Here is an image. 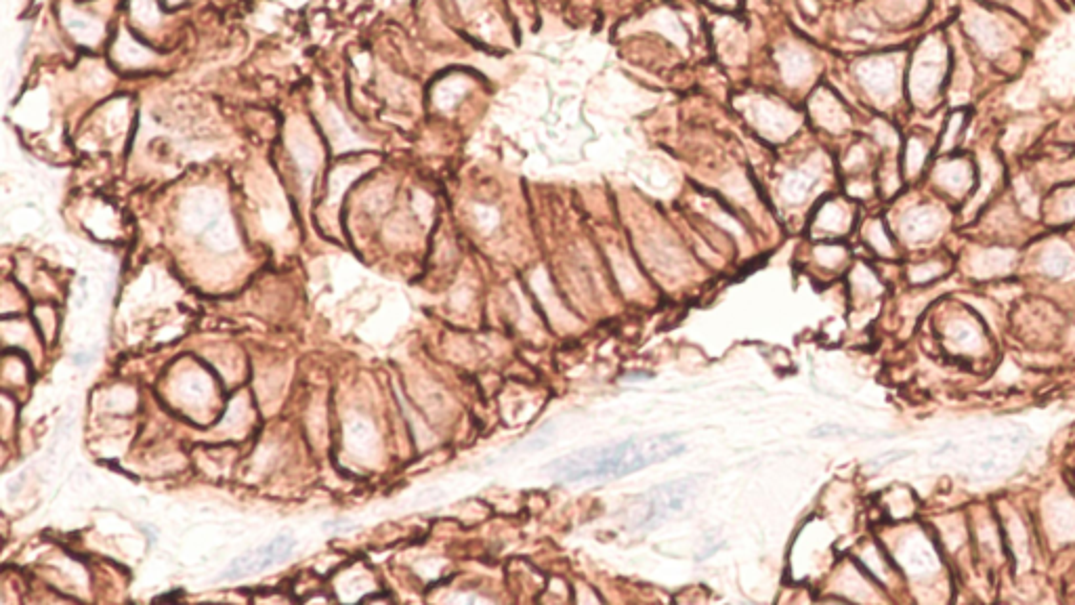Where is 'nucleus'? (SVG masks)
Segmentation results:
<instances>
[{"mask_svg": "<svg viewBox=\"0 0 1075 605\" xmlns=\"http://www.w3.org/2000/svg\"><path fill=\"white\" fill-rule=\"evenodd\" d=\"M685 452V444L677 433L632 437V440L584 448L565 458H559L548 471L559 482H605L637 473L645 467L660 465Z\"/></svg>", "mask_w": 1075, "mask_h": 605, "instance_id": "nucleus-1", "label": "nucleus"}, {"mask_svg": "<svg viewBox=\"0 0 1075 605\" xmlns=\"http://www.w3.org/2000/svg\"><path fill=\"white\" fill-rule=\"evenodd\" d=\"M1023 17L981 0H962L956 26L973 55L983 57L992 66H1002L1017 59L1025 43Z\"/></svg>", "mask_w": 1075, "mask_h": 605, "instance_id": "nucleus-2", "label": "nucleus"}, {"mask_svg": "<svg viewBox=\"0 0 1075 605\" xmlns=\"http://www.w3.org/2000/svg\"><path fill=\"white\" fill-rule=\"evenodd\" d=\"M933 332L947 358L979 368L996 360L994 330L977 314L975 307L964 301H935Z\"/></svg>", "mask_w": 1075, "mask_h": 605, "instance_id": "nucleus-3", "label": "nucleus"}, {"mask_svg": "<svg viewBox=\"0 0 1075 605\" xmlns=\"http://www.w3.org/2000/svg\"><path fill=\"white\" fill-rule=\"evenodd\" d=\"M952 76V40L943 30L924 34L908 53L905 68V99L920 114L941 110Z\"/></svg>", "mask_w": 1075, "mask_h": 605, "instance_id": "nucleus-4", "label": "nucleus"}, {"mask_svg": "<svg viewBox=\"0 0 1075 605\" xmlns=\"http://www.w3.org/2000/svg\"><path fill=\"white\" fill-rule=\"evenodd\" d=\"M1021 246L975 238L954 253L956 274L973 286L985 288L994 282L1017 278L1021 271Z\"/></svg>", "mask_w": 1075, "mask_h": 605, "instance_id": "nucleus-5", "label": "nucleus"}, {"mask_svg": "<svg viewBox=\"0 0 1075 605\" xmlns=\"http://www.w3.org/2000/svg\"><path fill=\"white\" fill-rule=\"evenodd\" d=\"M897 238L918 253L937 250L956 221V208L931 194L910 202L897 217Z\"/></svg>", "mask_w": 1075, "mask_h": 605, "instance_id": "nucleus-6", "label": "nucleus"}, {"mask_svg": "<svg viewBox=\"0 0 1075 605\" xmlns=\"http://www.w3.org/2000/svg\"><path fill=\"white\" fill-rule=\"evenodd\" d=\"M1021 269L1044 286L1069 288L1075 282V238L1050 232L1025 244Z\"/></svg>", "mask_w": 1075, "mask_h": 605, "instance_id": "nucleus-7", "label": "nucleus"}, {"mask_svg": "<svg viewBox=\"0 0 1075 605\" xmlns=\"http://www.w3.org/2000/svg\"><path fill=\"white\" fill-rule=\"evenodd\" d=\"M908 53H876L855 64V78L866 97L880 110H891L905 97Z\"/></svg>", "mask_w": 1075, "mask_h": 605, "instance_id": "nucleus-8", "label": "nucleus"}, {"mask_svg": "<svg viewBox=\"0 0 1075 605\" xmlns=\"http://www.w3.org/2000/svg\"><path fill=\"white\" fill-rule=\"evenodd\" d=\"M977 158L973 152H954L937 156L931 164L929 173H926L924 181L929 183L931 194L941 198L950 206L958 208L966 204V200L973 196L977 187Z\"/></svg>", "mask_w": 1075, "mask_h": 605, "instance_id": "nucleus-9", "label": "nucleus"}, {"mask_svg": "<svg viewBox=\"0 0 1075 605\" xmlns=\"http://www.w3.org/2000/svg\"><path fill=\"white\" fill-rule=\"evenodd\" d=\"M996 513L1006 542L1010 572L1019 578L1021 574L1031 572V566H1034L1036 561V545H1042L1040 536L1031 530L1023 511L1010 505L1008 500H1000L996 505Z\"/></svg>", "mask_w": 1075, "mask_h": 605, "instance_id": "nucleus-10", "label": "nucleus"}, {"mask_svg": "<svg viewBox=\"0 0 1075 605\" xmlns=\"http://www.w3.org/2000/svg\"><path fill=\"white\" fill-rule=\"evenodd\" d=\"M1040 542L1065 549L1075 542V498L1067 492H1050L1040 503Z\"/></svg>", "mask_w": 1075, "mask_h": 605, "instance_id": "nucleus-11", "label": "nucleus"}, {"mask_svg": "<svg viewBox=\"0 0 1075 605\" xmlns=\"http://www.w3.org/2000/svg\"><path fill=\"white\" fill-rule=\"evenodd\" d=\"M937 158V133L914 131L901 143L899 162L905 183L918 185Z\"/></svg>", "mask_w": 1075, "mask_h": 605, "instance_id": "nucleus-12", "label": "nucleus"}, {"mask_svg": "<svg viewBox=\"0 0 1075 605\" xmlns=\"http://www.w3.org/2000/svg\"><path fill=\"white\" fill-rule=\"evenodd\" d=\"M956 274L954 253H947L943 248L920 253L918 259L905 265V280L914 290H931L939 288L947 278Z\"/></svg>", "mask_w": 1075, "mask_h": 605, "instance_id": "nucleus-13", "label": "nucleus"}, {"mask_svg": "<svg viewBox=\"0 0 1075 605\" xmlns=\"http://www.w3.org/2000/svg\"><path fill=\"white\" fill-rule=\"evenodd\" d=\"M292 551H294V538L278 536L276 540H271L269 545H265V547H261L257 551H250V553L231 561L229 568L223 574V578L234 580V578H242V576H248V574H259V572H263L267 568H273V566H278V563L286 561Z\"/></svg>", "mask_w": 1075, "mask_h": 605, "instance_id": "nucleus-14", "label": "nucleus"}, {"mask_svg": "<svg viewBox=\"0 0 1075 605\" xmlns=\"http://www.w3.org/2000/svg\"><path fill=\"white\" fill-rule=\"evenodd\" d=\"M1040 223L1050 232H1063L1075 225V181L1052 187L1044 194Z\"/></svg>", "mask_w": 1075, "mask_h": 605, "instance_id": "nucleus-15", "label": "nucleus"}, {"mask_svg": "<svg viewBox=\"0 0 1075 605\" xmlns=\"http://www.w3.org/2000/svg\"><path fill=\"white\" fill-rule=\"evenodd\" d=\"M968 127H971V110L968 108H952L941 118L939 131H937V156L954 154L962 150V143L966 139Z\"/></svg>", "mask_w": 1075, "mask_h": 605, "instance_id": "nucleus-16", "label": "nucleus"}, {"mask_svg": "<svg viewBox=\"0 0 1075 605\" xmlns=\"http://www.w3.org/2000/svg\"><path fill=\"white\" fill-rule=\"evenodd\" d=\"M813 114L815 118L824 124V127L832 129V131H842L847 129L851 124V116L849 112L845 110V106L826 89H821L815 97H813Z\"/></svg>", "mask_w": 1075, "mask_h": 605, "instance_id": "nucleus-17", "label": "nucleus"}, {"mask_svg": "<svg viewBox=\"0 0 1075 605\" xmlns=\"http://www.w3.org/2000/svg\"><path fill=\"white\" fill-rule=\"evenodd\" d=\"M931 0H878L876 11L889 24H910L926 13Z\"/></svg>", "mask_w": 1075, "mask_h": 605, "instance_id": "nucleus-18", "label": "nucleus"}, {"mask_svg": "<svg viewBox=\"0 0 1075 605\" xmlns=\"http://www.w3.org/2000/svg\"><path fill=\"white\" fill-rule=\"evenodd\" d=\"M779 66L788 85H803L813 74V59L807 51L798 47H788L779 55Z\"/></svg>", "mask_w": 1075, "mask_h": 605, "instance_id": "nucleus-19", "label": "nucleus"}, {"mask_svg": "<svg viewBox=\"0 0 1075 605\" xmlns=\"http://www.w3.org/2000/svg\"><path fill=\"white\" fill-rule=\"evenodd\" d=\"M63 24H66L72 36L84 45H95L103 36V26L97 22V19L87 13H82L76 7H70L66 13H63Z\"/></svg>", "mask_w": 1075, "mask_h": 605, "instance_id": "nucleus-20", "label": "nucleus"}, {"mask_svg": "<svg viewBox=\"0 0 1075 605\" xmlns=\"http://www.w3.org/2000/svg\"><path fill=\"white\" fill-rule=\"evenodd\" d=\"M887 509H889V515H891V519L895 521V524H912V521L918 515V511H920V505H918L916 494L910 488L897 486V488L889 490Z\"/></svg>", "mask_w": 1075, "mask_h": 605, "instance_id": "nucleus-21", "label": "nucleus"}, {"mask_svg": "<svg viewBox=\"0 0 1075 605\" xmlns=\"http://www.w3.org/2000/svg\"><path fill=\"white\" fill-rule=\"evenodd\" d=\"M114 57L118 64L126 66V68H141V66H147L154 61V55L152 51H147L145 47H141L137 40L131 36L122 32L120 38L116 40V49H114Z\"/></svg>", "mask_w": 1075, "mask_h": 605, "instance_id": "nucleus-22", "label": "nucleus"}, {"mask_svg": "<svg viewBox=\"0 0 1075 605\" xmlns=\"http://www.w3.org/2000/svg\"><path fill=\"white\" fill-rule=\"evenodd\" d=\"M866 240L876 250V255H880L884 259H897L899 257L897 238L891 234V229L887 227V223H882L880 219H874L868 225Z\"/></svg>", "mask_w": 1075, "mask_h": 605, "instance_id": "nucleus-23", "label": "nucleus"}, {"mask_svg": "<svg viewBox=\"0 0 1075 605\" xmlns=\"http://www.w3.org/2000/svg\"><path fill=\"white\" fill-rule=\"evenodd\" d=\"M133 19L141 28H156L160 24V13L156 0H133L131 3Z\"/></svg>", "mask_w": 1075, "mask_h": 605, "instance_id": "nucleus-24", "label": "nucleus"}, {"mask_svg": "<svg viewBox=\"0 0 1075 605\" xmlns=\"http://www.w3.org/2000/svg\"><path fill=\"white\" fill-rule=\"evenodd\" d=\"M981 3H989V5H996V7H1004L1008 11L1017 13L1019 17L1025 19V13L1029 15L1031 11H1034V0H981Z\"/></svg>", "mask_w": 1075, "mask_h": 605, "instance_id": "nucleus-25", "label": "nucleus"}, {"mask_svg": "<svg viewBox=\"0 0 1075 605\" xmlns=\"http://www.w3.org/2000/svg\"><path fill=\"white\" fill-rule=\"evenodd\" d=\"M166 3L168 5H177V3H181V0H166Z\"/></svg>", "mask_w": 1075, "mask_h": 605, "instance_id": "nucleus-26", "label": "nucleus"}, {"mask_svg": "<svg viewBox=\"0 0 1075 605\" xmlns=\"http://www.w3.org/2000/svg\"><path fill=\"white\" fill-rule=\"evenodd\" d=\"M1071 232H1073V238H1075V225H1073V227H1071Z\"/></svg>", "mask_w": 1075, "mask_h": 605, "instance_id": "nucleus-27", "label": "nucleus"}]
</instances>
